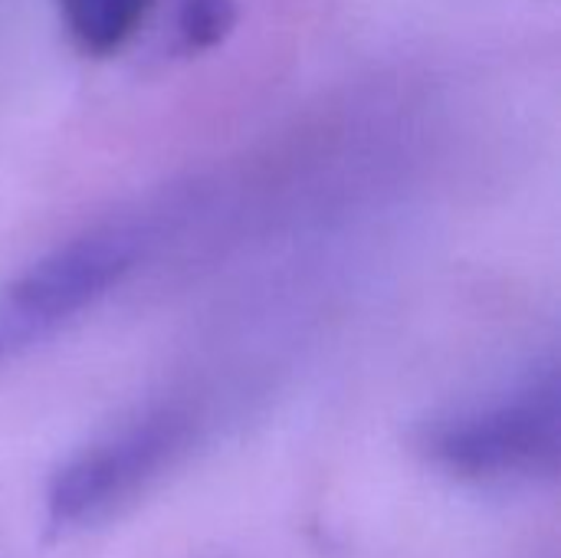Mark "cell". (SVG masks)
<instances>
[{"label": "cell", "mask_w": 561, "mask_h": 558, "mask_svg": "<svg viewBox=\"0 0 561 558\" xmlns=\"http://www.w3.org/2000/svg\"><path fill=\"white\" fill-rule=\"evenodd\" d=\"M154 240L148 214L102 220L20 270L0 289V362L53 339L105 299Z\"/></svg>", "instance_id": "cell-1"}, {"label": "cell", "mask_w": 561, "mask_h": 558, "mask_svg": "<svg viewBox=\"0 0 561 558\" xmlns=\"http://www.w3.org/2000/svg\"><path fill=\"white\" fill-rule=\"evenodd\" d=\"M561 444L559 372L546 368L526 385L470 411L424 428L421 451L467 480L556 477Z\"/></svg>", "instance_id": "cell-2"}, {"label": "cell", "mask_w": 561, "mask_h": 558, "mask_svg": "<svg viewBox=\"0 0 561 558\" xmlns=\"http://www.w3.org/2000/svg\"><path fill=\"white\" fill-rule=\"evenodd\" d=\"M194 421L181 408H154L118 434L69 457L46 487L49 533H69L115 510L158 477L191 441Z\"/></svg>", "instance_id": "cell-3"}, {"label": "cell", "mask_w": 561, "mask_h": 558, "mask_svg": "<svg viewBox=\"0 0 561 558\" xmlns=\"http://www.w3.org/2000/svg\"><path fill=\"white\" fill-rule=\"evenodd\" d=\"M154 0H56L62 23L79 49L92 56L115 53L141 26Z\"/></svg>", "instance_id": "cell-4"}, {"label": "cell", "mask_w": 561, "mask_h": 558, "mask_svg": "<svg viewBox=\"0 0 561 558\" xmlns=\"http://www.w3.org/2000/svg\"><path fill=\"white\" fill-rule=\"evenodd\" d=\"M237 20L233 0H181L174 16V39L181 53H201L217 46Z\"/></svg>", "instance_id": "cell-5"}]
</instances>
